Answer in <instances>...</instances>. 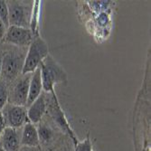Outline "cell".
Instances as JSON below:
<instances>
[{
	"mask_svg": "<svg viewBox=\"0 0 151 151\" xmlns=\"http://www.w3.org/2000/svg\"><path fill=\"white\" fill-rule=\"evenodd\" d=\"M39 68L43 90L46 92H54V86L58 83L66 82L68 80L67 73L63 66L50 54L40 63Z\"/></svg>",
	"mask_w": 151,
	"mask_h": 151,
	"instance_id": "cell-1",
	"label": "cell"
},
{
	"mask_svg": "<svg viewBox=\"0 0 151 151\" xmlns=\"http://www.w3.org/2000/svg\"><path fill=\"white\" fill-rule=\"evenodd\" d=\"M52 100L51 104H50V107H49L51 117L52 118V119L54 120V122H55L56 124L64 132H66L68 135H69V137L72 139V140L73 142V145H75L79 140L77 139V138L75 137L74 132L73 131L70 124L67 121V119L64 116L63 111H62V109H61V107L59 105V101L57 100L55 92H52Z\"/></svg>",
	"mask_w": 151,
	"mask_h": 151,
	"instance_id": "cell-8",
	"label": "cell"
},
{
	"mask_svg": "<svg viewBox=\"0 0 151 151\" xmlns=\"http://www.w3.org/2000/svg\"><path fill=\"white\" fill-rule=\"evenodd\" d=\"M73 151H93L92 147V142L90 139V136L88 134L87 138L82 140V141H78L74 145Z\"/></svg>",
	"mask_w": 151,
	"mask_h": 151,
	"instance_id": "cell-14",
	"label": "cell"
},
{
	"mask_svg": "<svg viewBox=\"0 0 151 151\" xmlns=\"http://www.w3.org/2000/svg\"><path fill=\"white\" fill-rule=\"evenodd\" d=\"M49 54V46L40 36L34 38L24 58L22 74L33 73Z\"/></svg>",
	"mask_w": 151,
	"mask_h": 151,
	"instance_id": "cell-2",
	"label": "cell"
},
{
	"mask_svg": "<svg viewBox=\"0 0 151 151\" xmlns=\"http://www.w3.org/2000/svg\"><path fill=\"white\" fill-rule=\"evenodd\" d=\"M5 41L17 46H29L34 40V34L30 28L10 25L5 34Z\"/></svg>",
	"mask_w": 151,
	"mask_h": 151,
	"instance_id": "cell-6",
	"label": "cell"
},
{
	"mask_svg": "<svg viewBox=\"0 0 151 151\" xmlns=\"http://www.w3.org/2000/svg\"><path fill=\"white\" fill-rule=\"evenodd\" d=\"M0 151H5V150H4V149H3V148L1 147H0Z\"/></svg>",
	"mask_w": 151,
	"mask_h": 151,
	"instance_id": "cell-23",
	"label": "cell"
},
{
	"mask_svg": "<svg viewBox=\"0 0 151 151\" xmlns=\"http://www.w3.org/2000/svg\"><path fill=\"white\" fill-rule=\"evenodd\" d=\"M6 127L18 129L29 122L27 118V109L24 106H17L7 102L1 111Z\"/></svg>",
	"mask_w": 151,
	"mask_h": 151,
	"instance_id": "cell-4",
	"label": "cell"
},
{
	"mask_svg": "<svg viewBox=\"0 0 151 151\" xmlns=\"http://www.w3.org/2000/svg\"><path fill=\"white\" fill-rule=\"evenodd\" d=\"M1 68H2V58L0 57V73H1Z\"/></svg>",
	"mask_w": 151,
	"mask_h": 151,
	"instance_id": "cell-22",
	"label": "cell"
},
{
	"mask_svg": "<svg viewBox=\"0 0 151 151\" xmlns=\"http://www.w3.org/2000/svg\"><path fill=\"white\" fill-rule=\"evenodd\" d=\"M8 101V91L4 81L0 80V111Z\"/></svg>",
	"mask_w": 151,
	"mask_h": 151,
	"instance_id": "cell-17",
	"label": "cell"
},
{
	"mask_svg": "<svg viewBox=\"0 0 151 151\" xmlns=\"http://www.w3.org/2000/svg\"><path fill=\"white\" fill-rule=\"evenodd\" d=\"M23 76L15 82L8 93V102L17 106L26 107L29 91V82L32 73L22 74Z\"/></svg>",
	"mask_w": 151,
	"mask_h": 151,
	"instance_id": "cell-5",
	"label": "cell"
},
{
	"mask_svg": "<svg viewBox=\"0 0 151 151\" xmlns=\"http://www.w3.org/2000/svg\"><path fill=\"white\" fill-rule=\"evenodd\" d=\"M6 128V121H5V119L3 117V114L2 112L0 111V135L3 133V131L5 130V129Z\"/></svg>",
	"mask_w": 151,
	"mask_h": 151,
	"instance_id": "cell-18",
	"label": "cell"
},
{
	"mask_svg": "<svg viewBox=\"0 0 151 151\" xmlns=\"http://www.w3.org/2000/svg\"><path fill=\"white\" fill-rule=\"evenodd\" d=\"M0 19L5 24L6 28L9 27V22H8V7L7 3L3 0H0Z\"/></svg>",
	"mask_w": 151,
	"mask_h": 151,
	"instance_id": "cell-16",
	"label": "cell"
},
{
	"mask_svg": "<svg viewBox=\"0 0 151 151\" xmlns=\"http://www.w3.org/2000/svg\"><path fill=\"white\" fill-rule=\"evenodd\" d=\"M1 147L5 151H19L21 148V137L17 129L6 127L1 134Z\"/></svg>",
	"mask_w": 151,
	"mask_h": 151,
	"instance_id": "cell-10",
	"label": "cell"
},
{
	"mask_svg": "<svg viewBox=\"0 0 151 151\" xmlns=\"http://www.w3.org/2000/svg\"><path fill=\"white\" fill-rule=\"evenodd\" d=\"M38 136H39V141L40 144L48 145L51 141H52V139L54 137V132L52 129L45 123L39 122L38 127H36Z\"/></svg>",
	"mask_w": 151,
	"mask_h": 151,
	"instance_id": "cell-13",
	"label": "cell"
},
{
	"mask_svg": "<svg viewBox=\"0 0 151 151\" xmlns=\"http://www.w3.org/2000/svg\"><path fill=\"white\" fill-rule=\"evenodd\" d=\"M19 151H39L38 147H21Z\"/></svg>",
	"mask_w": 151,
	"mask_h": 151,
	"instance_id": "cell-20",
	"label": "cell"
},
{
	"mask_svg": "<svg viewBox=\"0 0 151 151\" xmlns=\"http://www.w3.org/2000/svg\"><path fill=\"white\" fill-rule=\"evenodd\" d=\"M111 1H90L91 7L97 13H102L105 12L106 9H108L111 6Z\"/></svg>",
	"mask_w": 151,
	"mask_h": 151,
	"instance_id": "cell-15",
	"label": "cell"
},
{
	"mask_svg": "<svg viewBox=\"0 0 151 151\" xmlns=\"http://www.w3.org/2000/svg\"><path fill=\"white\" fill-rule=\"evenodd\" d=\"M47 109V102L45 100V96L41 94L39 97L27 108V118L28 121L36 124L42 120L44 115Z\"/></svg>",
	"mask_w": 151,
	"mask_h": 151,
	"instance_id": "cell-9",
	"label": "cell"
},
{
	"mask_svg": "<svg viewBox=\"0 0 151 151\" xmlns=\"http://www.w3.org/2000/svg\"><path fill=\"white\" fill-rule=\"evenodd\" d=\"M24 61V59L15 53H6L2 58V68L0 75L6 81L15 80L19 73H22Z\"/></svg>",
	"mask_w": 151,
	"mask_h": 151,
	"instance_id": "cell-7",
	"label": "cell"
},
{
	"mask_svg": "<svg viewBox=\"0 0 151 151\" xmlns=\"http://www.w3.org/2000/svg\"><path fill=\"white\" fill-rule=\"evenodd\" d=\"M21 145L28 147H38L40 145L37 129L31 122H27L24 125L21 135Z\"/></svg>",
	"mask_w": 151,
	"mask_h": 151,
	"instance_id": "cell-11",
	"label": "cell"
},
{
	"mask_svg": "<svg viewBox=\"0 0 151 151\" xmlns=\"http://www.w3.org/2000/svg\"><path fill=\"white\" fill-rule=\"evenodd\" d=\"M43 91V83L41 79V71L38 67L37 69L32 73L30 82H29V91L28 98H27L26 107H29L39 96L42 94Z\"/></svg>",
	"mask_w": 151,
	"mask_h": 151,
	"instance_id": "cell-12",
	"label": "cell"
},
{
	"mask_svg": "<svg viewBox=\"0 0 151 151\" xmlns=\"http://www.w3.org/2000/svg\"><path fill=\"white\" fill-rule=\"evenodd\" d=\"M6 29H7V28L6 27L5 24L2 22L1 19H0V39L4 38L5 34H6Z\"/></svg>",
	"mask_w": 151,
	"mask_h": 151,
	"instance_id": "cell-19",
	"label": "cell"
},
{
	"mask_svg": "<svg viewBox=\"0 0 151 151\" xmlns=\"http://www.w3.org/2000/svg\"><path fill=\"white\" fill-rule=\"evenodd\" d=\"M8 22L9 26H19L30 28L32 18V7L22 2L8 1Z\"/></svg>",
	"mask_w": 151,
	"mask_h": 151,
	"instance_id": "cell-3",
	"label": "cell"
},
{
	"mask_svg": "<svg viewBox=\"0 0 151 151\" xmlns=\"http://www.w3.org/2000/svg\"><path fill=\"white\" fill-rule=\"evenodd\" d=\"M61 151H73V149H71L69 147H63L61 149Z\"/></svg>",
	"mask_w": 151,
	"mask_h": 151,
	"instance_id": "cell-21",
	"label": "cell"
}]
</instances>
